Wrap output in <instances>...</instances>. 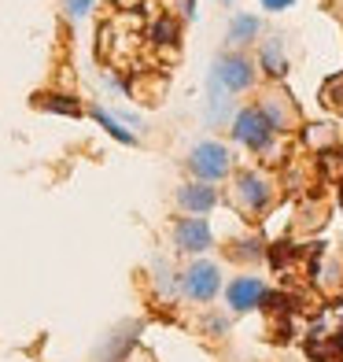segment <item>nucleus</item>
I'll return each instance as SVG.
<instances>
[{
  "label": "nucleus",
  "instance_id": "obj_1",
  "mask_svg": "<svg viewBox=\"0 0 343 362\" xmlns=\"http://www.w3.org/2000/svg\"><path fill=\"white\" fill-rule=\"evenodd\" d=\"M177 285H181L185 300L210 303L222 292V267H218V262H210V259H192L188 267L181 270V277H177Z\"/></svg>",
  "mask_w": 343,
  "mask_h": 362
},
{
  "label": "nucleus",
  "instance_id": "obj_2",
  "mask_svg": "<svg viewBox=\"0 0 343 362\" xmlns=\"http://www.w3.org/2000/svg\"><path fill=\"white\" fill-rule=\"evenodd\" d=\"M185 163L195 174V181H207V185H215V181H222L225 174H233V152L218 141H200L188 152Z\"/></svg>",
  "mask_w": 343,
  "mask_h": 362
},
{
  "label": "nucleus",
  "instance_id": "obj_3",
  "mask_svg": "<svg viewBox=\"0 0 343 362\" xmlns=\"http://www.w3.org/2000/svg\"><path fill=\"white\" fill-rule=\"evenodd\" d=\"M273 137H277V129L270 126V119H266V111L263 107H243L240 115H236V122H233V141L236 144H243V148H251V152H266V148L273 144Z\"/></svg>",
  "mask_w": 343,
  "mask_h": 362
},
{
  "label": "nucleus",
  "instance_id": "obj_4",
  "mask_svg": "<svg viewBox=\"0 0 343 362\" xmlns=\"http://www.w3.org/2000/svg\"><path fill=\"white\" fill-rule=\"evenodd\" d=\"M255 81V63L240 52H225L215 59V71H210V86L222 93H243L251 89Z\"/></svg>",
  "mask_w": 343,
  "mask_h": 362
},
{
  "label": "nucleus",
  "instance_id": "obj_5",
  "mask_svg": "<svg viewBox=\"0 0 343 362\" xmlns=\"http://www.w3.org/2000/svg\"><path fill=\"white\" fill-rule=\"evenodd\" d=\"M170 237H174V248L185 252V255H203V252L215 248V229H210V222L200 218V215L177 218L174 229H170Z\"/></svg>",
  "mask_w": 343,
  "mask_h": 362
},
{
  "label": "nucleus",
  "instance_id": "obj_6",
  "mask_svg": "<svg viewBox=\"0 0 343 362\" xmlns=\"http://www.w3.org/2000/svg\"><path fill=\"white\" fill-rule=\"evenodd\" d=\"M233 196L248 215H263L273 200V185H270V177L258 174V170H240L236 181H233Z\"/></svg>",
  "mask_w": 343,
  "mask_h": 362
},
{
  "label": "nucleus",
  "instance_id": "obj_7",
  "mask_svg": "<svg viewBox=\"0 0 343 362\" xmlns=\"http://www.w3.org/2000/svg\"><path fill=\"white\" fill-rule=\"evenodd\" d=\"M266 300H270V288H266L263 277H255V274H240L225 285V303H229V310H236V315L263 307Z\"/></svg>",
  "mask_w": 343,
  "mask_h": 362
},
{
  "label": "nucleus",
  "instance_id": "obj_8",
  "mask_svg": "<svg viewBox=\"0 0 343 362\" xmlns=\"http://www.w3.org/2000/svg\"><path fill=\"white\" fill-rule=\"evenodd\" d=\"M177 207H181L185 215L203 218L218 207V192H215V185H207V181H185V185H177Z\"/></svg>",
  "mask_w": 343,
  "mask_h": 362
},
{
  "label": "nucleus",
  "instance_id": "obj_9",
  "mask_svg": "<svg viewBox=\"0 0 343 362\" xmlns=\"http://www.w3.org/2000/svg\"><path fill=\"white\" fill-rule=\"evenodd\" d=\"M258 63H263V71H266L270 78H281V74L288 71V59H284V41H281V37L266 41L263 48H258Z\"/></svg>",
  "mask_w": 343,
  "mask_h": 362
},
{
  "label": "nucleus",
  "instance_id": "obj_10",
  "mask_svg": "<svg viewBox=\"0 0 343 362\" xmlns=\"http://www.w3.org/2000/svg\"><path fill=\"white\" fill-rule=\"evenodd\" d=\"M258 30H263V23H258L255 15L236 11L233 23H229V41H233V45H251V41L258 37Z\"/></svg>",
  "mask_w": 343,
  "mask_h": 362
},
{
  "label": "nucleus",
  "instance_id": "obj_11",
  "mask_svg": "<svg viewBox=\"0 0 343 362\" xmlns=\"http://www.w3.org/2000/svg\"><path fill=\"white\" fill-rule=\"evenodd\" d=\"M92 119H96V122H100V126H104V129H107V134H111L114 141H119V144H137V137H133V134H129V129H126V126H122L119 119H114V115H107L104 107H92Z\"/></svg>",
  "mask_w": 343,
  "mask_h": 362
},
{
  "label": "nucleus",
  "instance_id": "obj_12",
  "mask_svg": "<svg viewBox=\"0 0 343 362\" xmlns=\"http://www.w3.org/2000/svg\"><path fill=\"white\" fill-rule=\"evenodd\" d=\"M258 107L266 111V119H270V126L277 129V134H284V129H288V115H284L281 104H277V96H270V100H266V104H258Z\"/></svg>",
  "mask_w": 343,
  "mask_h": 362
},
{
  "label": "nucleus",
  "instance_id": "obj_13",
  "mask_svg": "<svg viewBox=\"0 0 343 362\" xmlns=\"http://www.w3.org/2000/svg\"><path fill=\"white\" fill-rule=\"evenodd\" d=\"M48 111H63V115H81V107L71 100V96H44V100H41Z\"/></svg>",
  "mask_w": 343,
  "mask_h": 362
},
{
  "label": "nucleus",
  "instance_id": "obj_14",
  "mask_svg": "<svg viewBox=\"0 0 343 362\" xmlns=\"http://www.w3.org/2000/svg\"><path fill=\"white\" fill-rule=\"evenodd\" d=\"M325 104L336 107V111H343V78L329 81V89H325Z\"/></svg>",
  "mask_w": 343,
  "mask_h": 362
},
{
  "label": "nucleus",
  "instance_id": "obj_15",
  "mask_svg": "<svg viewBox=\"0 0 343 362\" xmlns=\"http://www.w3.org/2000/svg\"><path fill=\"white\" fill-rule=\"evenodd\" d=\"M155 41L174 45V41H177V23H174V19H162V23L155 26Z\"/></svg>",
  "mask_w": 343,
  "mask_h": 362
},
{
  "label": "nucleus",
  "instance_id": "obj_16",
  "mask_svg": "<svg viewBox=\"0 0 343 362\" xmlns=\"http://www.w3.org/2000/svg\"><path fill=\"white\" fill-rule=\"evenodd\" d=\"M296 0H263V8L266 11H284V8H291Z\"/></svg>",
  "mask_w": 343,
  "mask_h": 362
},
{
  "label": "nucleus",
  "instance_id": "obj_17",
  "mask_svg": "<svg viewBox=\"0 0 343 362\" xmlns=\"http://www.w3.org/2000/svg\"><path fill=\"white\" fill-rule=\"evenodd\" d=\"M67 8H71V15H85V11L92 8V0H71Z\"/></svg>",
  "mask_w": 343,
  "mask_h": 362
},
{
  "label": "nucleus",
  "instance_id": "obj_18",
  "mask_svg": "<svg viewBox=\"0 0 343 362\" xmlns=\"http://www.w3.org/2000/svg\"><path fill=\"white\" fill-rule=\"evenodd\" d=\"M225 4H229V0H225Z\"/></svg>",
  "mask_w": 343,
  "mask_h": 362
}]
</instances>
